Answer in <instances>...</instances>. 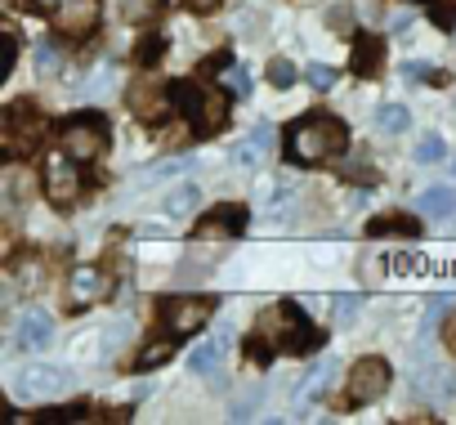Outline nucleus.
<instances>
[{
    "mask_svg": "<svg viewBox=\"0 0 456 425\" xmlns=\"http://www.w3.org/2000/svg\"><path fill=\"white\" fill-rule=\"evenodd\" d=\"M224 349H228V336L197 345V349L188 354V372H210V367H219V363H224Z\"/></svg>",
    "mask_w": 456,
    "mask_h": 425,
    "instance_id": "nucleus-16",
    "label": "nucleus"
},
{
    "mask_svg": "<svg viewBox=\"0 0 456 425\" xmlns=\"http://www.w3.org/2000/svg\"><path fill=\"white\" fill-rule=\"evenodd\" d=\"M54 340V318L45 309H28L19 318V349H45Z\"/></svg>",
    "mask_w": 456,
    "mask_h": 425,
    "instance_id": "nucleus-13",
    "label": "nucleus"
},
{
    "mask_svg": "<svg viewBox=\"0 0 456 425\" xmlns=\"http://www.w3.org/2000/svg\"><path fill=\"white\" fill-rule=\"evenodd\" d=\"M192 5H210V0H192Z\"/></svg>",
    "mask_w": 456,
    "mask_h": 425,
    "instance_id": "nucleus-32",
    "label": "nucleus"
},
{
    "mask_svg": "<svg viewBox=\"0 0 456 425\" xmlns=\"http://www.w3.org/2000/svg\"><path fill=\"white\" fill-rule=\"evenodd\" d=\"M170 358V340H157V345H148L143 354H139V367H157V363H166Z\"/></svg>",
    "mask_w": 456,
    "mask_h": 425,
    "instance_id": "nucleus-26",
    "label": "nucleus"
},
{
    "mask_svg": "<svg viewBox=\"0 0 456 425\" xmlns=\"http://www.w3.org/2000/svg\"><path fill=\"white\" fill-rule=\"evenodd\" d=\"M175 103H179V99H175L161 81H134V86H130V112H134L139 121H161Z\"/></svg>",
    "mask_w": 456,
    "mask_h": 425,
    "instance_id": "nucleus-9",
    "label": "nucleus"
},
{
    "mask_svg": "<svg viewBox=\"0 0 456 425\" xmlns=\"http://www.w3.org/2000/svg\"><path fill=\"white\" fill-rule=\"evenodd\" d=\"M63 143H68V152H72L77 161H94V157H103V148H108V126H103L99 117H77V121L63 130Z\"/></svg>",
    "mask_w": 456,
    "mask_h": 425,
    "instance_id": "nucleus-7",
    "label": "nucleus"
},
{
    "mask_svg": "<svg viewBox=\"0 0 456 425\" xmlns=\"http://www.w3.org/2000/svg\"><path fill=\"white\" fill-rule=\"evenodd\" d=\"M45 192L59 210H68L81 192V175H77V157L63 148V152H50L45 157Z\"/></svg>",
    "mask_w": 456,
    "mask_h": 425,
    "instance_id": "nucleus-4",
    "label": "nucleus"
},
{
    "mask_svg": "<svg viewBox=\"0 0 456 425\" xmlns=\"http://www.w3.org/2000/svg\"><path fill=\"white\" fill-rule=\"evenodd\" d=\"M389 363L385 358H358L354 372H349V385H345V398L349 403H376L385 389H389Z\"/></svg>",
    "mask_w": 456,
    "mask_h": 425,
    "instance_id": "nucleus-5",
    "label": "nucleus"
},
{
    "mask_svg": "<svg viewBox=\"0 0 456 425\" xmlns=\"http://www.w3.org/2000/svg\"><path fill=\"white\" fill-rule=\"evenodd\" d=\"M376 126H380L385 135H403V130L411 126V112H407L403 103H385V108L376 112Z\"/></svg>",
    "mask_w": 456,
    "mask_h": 425,
    "instance_id": "nucleus-18",
    "label": "nucleus"
},
{
    "mask_svg": "<svg viewBox=\"0 0 456 425\" xmlns=\"http://www.w3.org/2000/svg\"><path fill=\"white\" fill-rule=\"evenodd\" d=\"M197 201H201L197 184H179V188L166 192V210H170V216H188V210H197Z\"/></svg>",
    "mask_w": 456,
    "mask_h": 425,
    "instance_id": "nucleus-17",
    "label": "nucleus"
},
{
    "mask_svg": "<svg viewBox=\"0 0 456 425\" xmlns=\"http://www.w3.org/2000/svg\"><path fill=\"white\" fill-rule=\"evenodd\" d=\"M443 152H447L443 135H425V139L416 143V161H420V166H438V161H443Z\"/></svg>",
    "mask_w": 456,
    "mask_h": 425,
    "instance_id": "nucleus-20",
    "label": "nucleus"
},
{
    "mask_svg": "<svg viewBox=\"0 0 456 425\" xmlns=\"http://www.w3.org/2000/svg\"><path fill=\"white\" fill-rule=\"evenodd\" d=\"M305 81H309L314 90H331V86H336V68H322V63H314V68L305 72Z\"/></svg>",
    "mask_w": 456,
    "mask_h": 425,
    "instance_id": "nucleus-25",
    "label": "nucleus"
},
{
    "mask_svg": "<svg viewBox=\"0 0 456 425\" xmlns=\"http://www.w3.org/2000/svg\"><path fill=\"white\" fill-rule=\"evenodd\" d=\"M456 210V192L447 188V184H438V188H425L420 192V216H429V220H447Z\"/></svg>",
    "mask_w": 456,
    "mask_h": 425,
    "instance_id": "nucleus-14",
    "label": "nucleus"
},
{
    "mask_svg": "<svg viewBox=\"0 0 456 425\" xmlns=\"http://www.w3.org/2000/svg\"><path fill=\"white\" fill-rule=\"evenodd\" d=\"M278 318H282V331H287V336H282V345H287L291 354H300V349H314V345L322 340V336L314 331V323L300 314V305H282V309H278Z\"/></svg>",
    "mask_w": 456,
    "mask_h": 425,
    "instance_id": "nucleus-12",
    "label": "nucleus"
},
{
    "mask_svg": "<svg viewBox=\"0 0 456 425\" xmlns=\"http://www.w3.org/2000/svg\"><path fill=\"white\" fill-rule=\"evenodd\" d=\"M354 68H358V72H376V68H380V41L362 37V50L354 54Z\"/></svg>",
    "mask_w": 456,
    "mask_h": 425,
    "instance_id": "nucleus-21",
    "label": "nucleus"
},
{
    "mask_svg": "<svg viewBox=\"0 0 456 425\" xmlns=\"http://www.w3.org/2000/svg\"><path fill=\"white\" fill-rule=\"evenodd\" d=\"M37 5H45L54 14L59 32H68V37H86L99 23V0H37Z\"/></svg>",
    "mask_w": 456,
    "mask_h": 425,
    "instance_id": "nucleus-8",
    "label": "nucleus"
},
{
    "mask_svg": "<svg viewBox=\"0 0 456 425\" xmlns=\"http://www.w3.org/2000/svg\"><path fill=\"white\" fill-rule=\"evenodd\" d=\"M260 148H265L260 139H242V143L233 148V161H238L242 170H256V166H260Z\"/></svg>",
    "mask_w": 456,
    "mask_h": 425,
    "instance_id": "nucleus-22",
    "label": "nucleus"
},
{
    "mask_svg": "<svg viewBox=\"0 0 456 425\" xmlns=\"http://www.w3.org/2000/svg\"><path fill=\"white\" fill-rule=\"evenodd\" d=\"M210 314H215V305L201 300V296H183V300L175 296V300H166V309H161L170 336H192V331H201V327L210 323Z\"/></svg>",
    "mask_w": 456,
    "mask_h": 425,
    "instance_id": "nucleus-6",
    "label": "nucleus"
},
{
    "mask_svg": "<svg viewBox=\"0 0 456 425\" xmlns=\"http://www.w3.org/2000/svg\"><path fill=\"white\" fill-rule=\"evenodd\" d=\"M349 143V130L345 121L327 117V112H309L305 121H296V130L287 135V152L300 161V166H318V161H331L340 157Z\"/></svg>",
    "mask_w": 456,
    "mask_h": 425,
    "instance_id": "nucleus-1",
    "label": "nucleus"
},
{
    "mask_svg": "<svg viewBox=\"0 0 456 425\" xmlns=\"http://www.w3.org/2000/svg\"><path fill=\"white\" fill-rule=\"evenodd\" d=\"M447 345H452V349H456V314H452V318H447Z\"/></svg>",
    "mask_w": 456,
    "mask_h": 425,
    "instance_id": "nucleus-31",
    "label": "nucleus"
},
{
    "mask_svg": "<svg viewBox=\"0 0 456 425\" xmlns=\"http://www.w3.org/2000/svg\"><path fill=\"white\" fill-rule=\"evenodd\" d=\"M367 233H376V238H385V233H403V238H411V233H416V220H411V216H380V220H371Z\"/></svg>",
    "mask_w": 456,
    "mask_h": 425,
    "instance_id": "nucleus-19",
    "label": "nucleus"
},
{
    "mask_svg": "<svg viewBox=\"0 0 456 425\" xmlns=\"http://www.w3.org/2000/svg\"><path fill=\"white\" fill-rule=\"evenodd\" d=\"M179 108L192 117L197 135H215L224 121H228V94L219 90H197V86H179Z\"/></svg>",
    "mask_w": 456,
    "mask_h": 425,
    "instance_id": "nucleus-2",
    "label": "nucleus"
},
{
    "mask_svg": "<svg viewBox=\"0 0 456 425\" xmlns=\"http://www.w3.org/2000/svg\"><path fill=\"white\" fill-rule=\"evenodd\" d=\"M14 59H19V45H14V32H5V63H0V72H14Z\"/></svg>",
    "mask_w": 456,
    "mask_h": 425,
    "instance_id": "nucleus-29",
    "label": "nucleus"
},
{
    "mask_svg": "<svg viewBox=\"0 0 456 425\" xmlns=\"http://www.w3.org/2000/svg\"><path fill=\"white\" fill-rule=\"evenodd\" d=\"M59 63H63V59H59V45H50V41H45V45H37V68H41L45 77H50V72H59Z\"/></svg>",
    "mask_w": 456,
    "mask_h": 425,
    "instance_id": "nucleus-23",
    "label": "nucleus"
},
{
    "mask_svg": "<svg viewBox=\"0 0 456 425\" xmlns=\"http://www.w3.org/2000/svg\"><path fill=\"white\" fill-rule=\"evenodd\" d=\"M354 305H358L354 296H336V318H340V323H349V318H354Z\"/></svg>",
    "mask_w": 456,
    "mask_h": 425,
    "instance_id": "nucleus-30",
    "label": "nucleus"
},
{
    "mask_svg": "<svg viewBox=\"0 0 456 425\" xmlns=\"http://www.w3.org/2000/svg\"><path fill=\"white\" fill-rule=\"evenodd\" d=\"M228 90H233V94H247V90H251V77H247V68H233V72H228Z\"/></svg>",
    "mask_w": 456,
    "mask_h": 425,
    "instance_id": "nucleus-28",
    "label": "nucleus"
},
{
    "mask_svg": "<svg viewBox=\"0 0 456 425\" xmlns=\"http://www.w3.org/2000/svg\"><path fill=\"white\" fill-rule=\"evenodd\" d=\"M103 287H108V278H103L94 265H77V269H72V296H77L81 305H86V300H94Z\"/></svg>",
    "mask_w": 456,
    "mask_h": 425,
    "instance_id": "nucleus-15",
    "label": "nucleus"
},
{
    "mask_svg": "<svg viewBox=\"0 0 456 425\" xmlns=\"http://www.w3.org/2000/svg\"><path fill=\"white\" fill-rule=\"evenodd\" d=\"M242 225H247V210L242 206H215L210 216L197 225V238L201 242H210V238H238Z\"/></svg>",
    "mask_w": 456,
    "mask_h": 425,
    "instance_id": "nucleus-11",
    "label": "nucleus"
},
{
    "mask_svg": "<svg viewBox=\"0 0 456 425\" xmlns=\"http://www.w3.org/2000/svg\"><path fill=\"white\" fill-rule=\"evenodd\" d=\"M269 81L287 90V86H296V68H291L287 59H273V63H269Z\"/></svg>",
    "mask_w": 456,
    "mask_h": 425,
    "instance_id": "nucleus-24",
    "label": "nucleus"
},
{
    "mask_svg": "<svg viewBox=\"0 0 456 425\" xmlns=\"http://www.w3.org/2000/svg\"><path fill=\"white\" fill-rule=\"evenodd\" d=\"M331 372H336V363L327 358L322 367H314V380H309V394L318 398V394H327V385H331Z\"/></svg>",
    "mask_w": 456,
    "mask_h": 425,
    "instance_id": "nucleus-27",
    "label": "nucleus"
},
{
    "mask_svg": "<svg viewBox=\"0 0 456 425\" xmlns=\"http://www.w3.org/2000/svg\"><path fill=\"white\" fill-rule=\"evenodd\" d=\"M452 170H456V161H452Z\"/></svg>",
    "mask_w": 456,
    "mask_h": 425,
    "instance_id": "nucleus-33",
    "label": "nucleus"
},
{
    "mask_svg": "<svg viewBox=\"0 0 456 425\" xmlns=\"http://www.w3.org/2000/svg\"><path fill=\"white\" fill-rule=\"evenodd\" d=\"M19 389H23L28 398H59V394H68V372L45 367V363L23 367V372H19Z\"/></svg>",
    "mask_w": 456,
    "mask_h": 425,
    "instance_id": "nucleus-10",
    "label": "nucleus"
},
{
    "mask_svg": "<svg viewBox=\"0 0 456 425\" xmlns=\"http://www.w3.org/2000/svg\"><path fill=\"white\" fill-rule=\"evenodd\" d=\"M5 152L10 157H23V152H32L37 148V139L45 135V117L32 108V103H14L10 112H5Z\"/></svg>",
    "mask_w": 456,
    "mask_h": 425,
    "instance_id": "nucleus-3",
    "label": "nucleus"
}]
</instances>
